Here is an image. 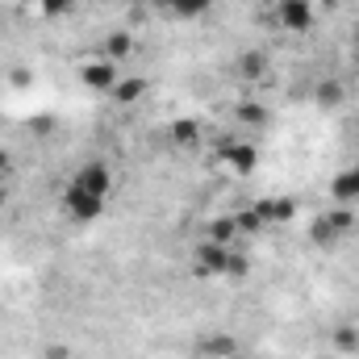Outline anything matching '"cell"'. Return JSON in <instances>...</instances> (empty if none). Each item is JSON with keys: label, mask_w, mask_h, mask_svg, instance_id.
Returning a JSON list of instances; mask_svg holds the SVG:
<instances>
[{"label": "cell", "mask_w": 359, "mask_h": 359, "mask_svg": "<svg viewBox=\"0 0 359 359\" xmlns=\"http://www.w3.org/2000/svg\"><path fill=\"white\" fill-rule=\"evenodd\" d=\"M339 196H359V172H351V176L339 180Z\"/></svg>", "instance_id": "1"}]
</instances>
